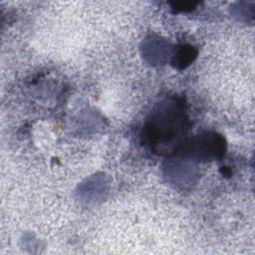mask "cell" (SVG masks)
I'll list each match as a JSON object with an SVG mask.
<instances>
[{
    "label": "cell",
    "instance_id": "1",
    "mask_svg": "<svg viewBox=\"0 0 255 255\" xmlns=\"http://www.w3.org/2000/svg\"><path fill=\"white\" fill-rule=\"evenodd\" d=\"M185 117L177 104L163 103L151 114L146 131L150 144L159 151H171L184 133Z\"/></svg>",
    "mask_w": 255,
    "mask_h": 255
},
{
    "label": "cell",
    "instance_id": "2",
    "mask_svg": "<svg viewBox=\"0 0 255 255\" xmlns=\"http://www.w3.org/2000/svg\"><path fill=\"white\" fill-rule=\"evenodd\" d=\"M186 151L201 159L218 158L224 153V142L220 135L206 132L190 140L186 146Z\"/></svg>",
    "mask_w": 255,
    "mask_h": 255
},
{
    "label": "cell",
    "instance_id": "3",
    "mask_svg": "<svg viewBox=\"0 0 255 255\" xmlns=\"http://www.w3.org/2000/svg\"><path fill=\"white\" fill-rule=\"evenodd\" d=\"M196 53L194 49L190 46H182L177 50L174 56V65L180 69L187 66L190 62H192Z\"/></svg>",
    "mask_w": 255,
    "mask_h": 255
}]
</instances>
